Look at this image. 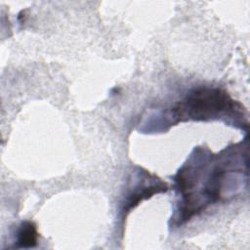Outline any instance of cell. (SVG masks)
<instances>
[{
	"instance_id": "1",
	"label": "cell",
	"mask_w": 250,
	"mask_h": 250,
	"mask_svg": "<svg viewBox=\"0 0 250 250\" xmlns=\"http://www.w3.org/2000/svg\"><path fill=\"white\" fill-rule=\"evenodd\" d=\"M179 121L210 120L224 115L242 116V105L223 89L201 87L194 89L173 108Z\"/></svg>"
},
{
	"instance_id": "2",
	"label": "cell",
	"mask_w": 250,
	"mask_h": 250,
	"mask_svg": "<svg viewBox=\"0 0 250 250\" xmlns=\"http://www.w3.org/2000/svg\"><path fill=\"white\" fill-rule=\"evenodd\" d=\"M38 232L36 227L31 222H24L21 224L18 232V246L22 248L34 247L37 244Z\"/></svg>"
}]
</instances>
